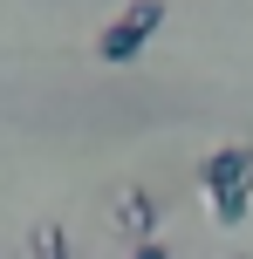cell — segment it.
<instances>
[{"label":"cell","mask_w":253,"mask_h":259,"mask_svg":"<svg viewBox=\"0 0 253 259\" xmlns=\"http://www.w3.org/2000/svg\"><path fill=\"white\" fill-rule=\"evenodd\" d=\"M205 191H212V219L219 225L246 219V198H253V150L246 143H226V150L205 164Z\"/></svg>","instance_id":"1"},{"label":"cell","mask_w":253,"mask_h":259,"mask_svg":"<svg viewBox=\"0 0 253 259\" xmlns=\"http://www.w3.org/2000/svg\"><path fill=\"white\" fill-rule=\"evenodd\" d=\"M130 259H171V252H164V246H158V239H144V246H137Z\"/></svg>","instance_id":"4"},{"label":"cell","mask_w":253,"mask_h":259,"mask_svg":"<svg viewBox=\"0 0 253 259\" xmlns=\"http://www.w3.org/2000/svg\"><path fill=\"white\" fill-rule=\"evenodd\" d=\"M34 259H68V246H62V232H55V239H41V246H34Z\"/></svg>","instance_id":"3"},{"label":"cell","mask_w":253,"mask_h":259,"mask_svg":"<svg viewBox=\"0 0 253 259\" xmlns=\"http://www.w3.org/2000/svg\"><path fill=\"white\" fill-rule=\"evenodd\" d=\"M158 27H164V0H130V7L103 27L96 55H103V62H130V55H144V41L158 34Z\"/></svg>","instance_id":"2"}]
</instances>
